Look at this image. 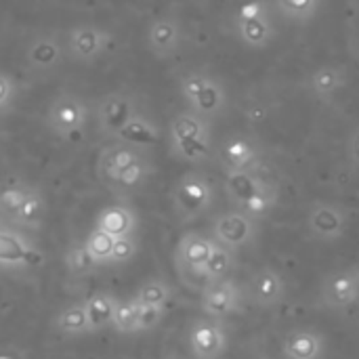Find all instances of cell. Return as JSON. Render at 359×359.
<instances>
[{"mask_svg": "<svg viewBox=\"0 0 359 359\" xmlns=\"http://www.w3.org/2000/svg\"><path fill=\"white\" fill-rule=\"evenodd\" d=\"M212 244H215L212 238L198 231H189L179 240L175 248V267L187 286L202 290L208 284L206 263L210 259Z\"/></svg>", "mask_w": 359, "mask_h": 359, "instance_id": "5b68a950", "label": "cell"}, {"mask_svg": "<svg viewBox=\"0 0 359 359\" xmlns=\"http://www.w3.org/2000/svg\"><path fill=\"white\" fill-rule=\"evenodd\" d=\"M139 250V240L137 236H122L116 238L114 242V255H111V265H124L135 259Z\"/></svg>", "mask_w": 359, "mask_h": 359, "instance_id": "d590c367", "label": "cell"}, {"mask_svg": "<svg viewBox=\"0 0 359 359\" xmlns=\"http://www.w3.org/2000/svg\"><path fill=\"white\" fill-rule=\"evenodd\" d=\"M2 359H11V358H2Z\"/></svg>", "mask_w": 359, "mask_h": 359, "instance_id": "ab89813d", "label": "cell"}, {"mask_svg": "<svg viewBox=\"0 0 359 359\" xmlns=\"http://www.w3.org/2000/svg\"><path fill=\"white\" fill-rule=\"evenodd\" d=\"M320 2L322 0H276V6L284 19L292 23H309L318 13Z\"/></svg>", "mask_w": 359, "mask_h": 359, "instance_id": "f546056e", "label": "cell"}, {"mask_svg": "<svg viewBox=\"0 0 359 359\" xmlns=\"http://www.w3.org/2000/svg\"><path fill=\"white\" fill-rule=\"evenodd\" d=\"M116 303H118V299L111 297L109 292H103V290L93 292L84 301V307H86V313H88L90 332H101L105 328H111Z\"/></svg>", "mask_w": 359, "mask_h": 359, "instance_id": "cb8c5ba5", "label": "cell"}, {"mask_svg": "<svg viewBox=\"0 0 359 359\" xmlns=\"http://www.w3.org/2000/svg\"><path fill=\"white\" fill-rule=\"evenodd\" d=\"M166 307H151V305H139V332H149L160 326L164 320Z\"/></svg>", "mask_w": 359, "mask_h": 359, "instance_id": "8d00e7d4", "label": "cell"}, {"mask_svg": "<svg viewBox=\"0 0 359 359\" xmlns=\"http://www.w3.org/2000/svg\"><path fill=\"white\" fill-rule=\"evenodd\" d=\"M347 151H349V160H351V164L359 166V126L353 130V133H351V137H349Z\"/></svg>", "mask_w": 359, "mask_h": 359, "instance_id": "f35d334b", "label": "cell"}, {"mask_svg": "<svg viewBox=\"0 0 359 359\" xmlns=\"http://www.w3.org/2000/svg\"><path fill=\"white\" fill-rule=\"evenodd\" d=\"M215 202V187L202 172H185L172 189V210L181 223L206 215Z\"/></svg>", "mask_w": 359, "mask_h": 359, "instance_id": "277c9868", "label": "cell"}, {"mask_svg": "<svg viewBox=\"0 0 359 359\" xmlns=\"http://www.w3.org/2000/svg\"><path fill=\"white\" fill-rule=\"evenodd\" d=\"M183 40L181 23L175 17H156L147 27V46L158 59L172 57Z\"/></svg>", "mask_w": 359, "mask_h": 359, "instance_id": "e0dca14e", "label": "cell"}, {"mask_svg": "<svg viewBox=\"0 0 359 359\" xmlns=\"http://www.w3.org/2000/svg\"><path fill=\"white\" fill-rule=\"evenodd\" d=\"M236 29L240 40L250 48H263L276 36V27L269 17L267 4L261 0H248L238 8Z\"/></svg>", "mask_w": 359, "mask_h": 359, "instance_id": "52a82bcc", "label": "cell"}, {"mask_svg": "<svg viewBox=\"0 0 359 359\" xmlns=\"http://www.w3.org/2000/svg\"><path fill=\"white\" fill-rule=\"evenodd\" d=\"M349 215L341 204L334 202H316L307 215V229L316 240L337 242L347 233Z\"/></svg>", "mask_w": 359, "mask_h": 359, "instance_id": "7c38bea8", "label": "cell"}, {"mask_svg": "<svg viewBox=\"0 0 359 359\" xmlns=\"http://www.w3.org/2000/svg\"><path fill=\"white\" fill-rule=\"evenodd\" d=\"M219 162L225 172L229 170H257L259 168V149L246 137H229L219 147Z\"/></svg>", "mask_w": 359, "mask_h": 359, "instance_id": "d6986e66", "label": "cell"}, {"mask_svg": "<svg viewBox=\"0 0 359 359\" xmlns=\"http://www.w3.org/2000/svg\"><path fill=\"white\" fill-rule=\"evenodd\" d=\"M44 263L42 250L32 238H27L21 227L4 223L0 229V265L8 273H23L38 269Z\"/></svg>", "mask_w": 359, "mask_h": 359, "instance_id": "8992f818", "label": "cell"}, {"mask_svg": "<svg viewBox=\"0 0 359 359\" xmlns=\"http://www.w3.org/2000/svg\"><path fill=\"white\" fill-rule=\"evenodd\" d=\"M347 82V74L339 65H322L309 78V88L318 99H332Z\"/></svg>", "mask_w": 359, "mask_h": 359, "instance_id": "d4e9b609", "label": "cell"}, {"mask_svg": "<svg viewBox=\"0 0 359 359\" xmlns=\"http://www.w3.org/2000/svg\"><path fill=\"white\" fill-rule=\"evenodd\" d=\"M248 297L255 305L259 307H276L284 301L286 297V284L282 280V276L271 269V267H263L259 271H255L250 276L248 282Z\"/></svg>", "mask_w": 359, "mask_h": 359, "instance_id": "ac0fdd59", "label": "cell"}, {"mask_svg": "<svg viewBox=\"0 0 359 359\" xmlns=\"http://www.w3.org/2000/svg\"><path fill=\"white\" fill-rule=\"evenodd\" d=\"M55 330L65 337L90 334V324H88V313H86L84 301L63 307L55 318Z\"/></svg>", "mask_w": 359, "mask_h": 359, "instance_id": "484cf974", "label": "cell"}, {"mask_svg": "<svg viewBox=\"0 0 359 359\" xmlns=\"http://www.w3.org/2000/svg\"><path fill=\"white\" fill-rule=\"evenodd\" d=\"M359 301V271L341 269L326 278L322 288V303L328 309H345Z\"/></svg>", "mask_w": 359, "mask_h": 359, "instance_id": "2e32d148", "label": "cell"}, {"mask_svg": "<svg viewBox=\"0 0 359 359\" xmlns=\"http://www.w3.org/2000/svg\"><path fill=\"white\" fill-rule=\"evenodd\" d=\"M233 259H236V252L219 242L212 244V252H210V259L206 263V278L208 282H215V280H223L229 276V271L233 269Z\"/></svg>", "mask_w": 359, "mask_h": 359, "instance_id": "4dcf8cb0", "label": "cell"}, {"mask_svg": "<svg viewBox=\"0 0 359 359\" xmlns=\"http://www.w3.org/2000/svg\"><path fill=\"white\" fill-rule=\"evenodd\" d=\"M86 120H88V107L84 99L78 97L76 93H59L46 109L48 128L63 139L78 133L86 124Z\"/></svg>", "mask_w": 359, "mask_h": 359, "instance_id": "9c48e42d", "label": "cell"}, {"mask_svg": "<svg viewBox=\"0 0 359 359\" xmlns=\"http://www.w3.org/2000/svg\"><path fill=\"white\" fill-rule=\"evenodd\" d=\"M181 97L187 109L196 111L206 120L219 118L227 107V93L221 80L204 72H191L179 80Z\"/></svg>", "mask_w": 359, "mask_h": 359, "instance_id": "3957f363", "label": "cell"}, {"mask_svg": "<svg viewBox=\"0 0 359 359\" xmlns=\"http://www.w3.org/2000/svg\"><path fill=\"white\" fill-rule=\"evenodd\" d=\"M135 299L139 305L166 307L172 299V288L164 280H147L137 288Z\"/></svg>", "mask_w": 359, "mask_h": 359, "instance_id": "f1b7e54d", "label": "cell"}, {"mask_svg": "<svg viewBox=\"0 0 359 359\" xmlns=\"http://www.w3.org/2000/svg\"><path fill=\"white\" fill-rule=\"evenodd\" d=\"M145 160L143 154L139 151L137 145H128V143H114V145H107L101 149L99 154V160H97V172H99V179L111 189V185L116 183V179L120 177L122 170H126L128 166L137 164Z\"/></svg>", "mask_w": 359, "mask_h": 359, "instance_id": "9a60e30c", "label": "cell"}, {"mask_svg": "<svg viewBox=\"0 0 359 359\" xmlns=\"http://www.w3.org/2000/svg\"><path fill=\"white\" fill-rule=\"evenodd\" d=\"M111 42V36L107 29L90 25V23H82V25H74L67 32V53L72 59L76 61H93L97 59L101 53L107 50Z\"/></svg>", "mask_w": 359, "mask_h": 359, "instance_id": "5bb4252c", "label": "cell"}, {"mask_svg": "<svg viewBox=\"0 0 359 359\" xmlns=\"http://www.w3.org/2000/svg\"><path fill=\"white\" fill-rule=\"evenodd\" d=\"M17 97V84L8 74H0V109L6 111Z\"/></svg>", "mask_w": 359, "mask_h": 359, "instance_id": "74e56055", "label": "cell"}, {"mask_svg": "<svg viewBox=\"0 0 359 359\" xmlns=\"http://www.w3.org/2000/svg\"><path fill=\"white\" fill-rule=\"evenodd\" d=\"M61 55H63V48H61L57 36L40 34L27 44L25 61L32 69L46 72V69H53L61 61Z\"/></svg>", "mask_w": 359, "mask_h": 359, "instance_id": "7402d4cb", "label": "cell"}, {"mask_svg": "<svg viewBox=\"0 0 359 359\" xmlns=\"http://www.w3.org/2000/svg\"><path fill=\"white\" fill-rule=\"evenodd\" d=\"M212 240L231 248L233 252L244 248V246H250L257 236H259V227H257V221L252 217H248L246 212L238 210V208H231L227 212H221L219 217L212 219Z\"/></svg>", "mask_w": 359, "mask_h": 359, "instance_id": "ba28073f", "label": "cell"}, {"mask_svg": "<svg viewBox=\"0 0 359 359\" xmlns=\"http://www.w3.org/2000/svg\"><path fill=\"white\" fill-rule=\"evenodd\" d=\"M168 141L175 158L189 164L204 162L212 156L210 120L198 116L191 109H183L170 120Z\"/></svg>", "mask_w": 359, "mask_h": 359, "instance_id": "7a4b0ae2", "label": "cell"}, {"mask_svg": "<svg viewBox=\"0 0 359 359\" xmlns=\"http://www.w3.org/2000/svg\"><path fill=\"white\" fill-rule=\"evenodd\" d=\"M149 172H151V168H149L147 160H141V162H137V164H133V166H128L126 170L120 172L116 183L111 185V191H116V194H133L147 181Z\"/></svg>", "mask_w": 359, "mask_h": 359, "instance_id": "1f68e13d", "label": "cell"}, {"mask_svg": "<svg viewBox=\"0 0 359 359\" xmlns=\"http://www.w3.org/2000/svg\"><path fill=\"white\" fill-rule=\"evenodd\" d=\"M326 341L313 330H292L282 341V353L286 359H322Z\"/></svg>", "mask_w": 359, "mask_h": 359, "instance_id": "44dd1931", "label": "cell"}, {"mask_svg": "<svg viewBox=\"0 0 359 359\" xmlns=\"http://www.w3.org/2000/svg\"><path fill=\"white\" fill-rule=\"evenodd\" d=\"M137 114V101L128 93H107L97 101L95 118L103 137H116Z\"/></svg>", "mask_w": 359, "mask_h": 359, "instance_id": "8fae6325", "label": "cell"}, {"mask_svg": "<svg viewBox=\"0 0 359 359\" xmlns=\"http://www.w3.org/2000/svg\"><path fill=\"white\" fill-rule=\"evenodd\" d=\"M118 141L128 143V145H137V147H145V145H154L162 139V133L158 128L156 122H151L149 118H145L143 114H135L124 128L116 135Z\"/></svg>", "mask_w": 359, "mask_h": 359, "instance_id": "603a6c76", "label": "cell"}, {"mask_svg": "<svg viewBox=\"0 0 359 359\" xmlns=\"http://www.w3.org/2000/svg\"><path fill=\"white\" fill-rule=\"evenodd\" d=\"M225 175V194L233 208L255 221L271 215L278 204V187L273 183L259 177L257 170H229Z\"/></svg>", "mask_w": 359, "mask_h": 359, "instance_id": "6da1fadb", "label": "cell"}, {"mask_svg": "<svg viewBox=\"0 0 359 359\" xmlns=\"http://www.w3.org/2000/svg\"><path fill=\"white\" fill-rule=\"evenodd\" d=\"M114 242H116V238L109 236L107 231L99 229V227H95V229L86 236V240H84V244H86L90 257L99 263V267H101V265H111Z\"/></svg>", "mask_w": 359, "mask_h": 359, "instance_id": "d6a6232c", "label": "cell"}, {"mask_svg": "<svg viewBox=\"0 0 359 359\" xmlns=\"http://www.w3.org/2000/svg\"><path fill=\"white\" fill-rule=\"evenodd\" d=\"M65 267L72 276H88L90 271H95L99 267V263L90 257L86 244H72L63 257Z\"/></svg>", "mask_w": 359, "mask_h": 359, "instance_id": "836d02e7", "label": "cell"}, {"mask_svg": "<svg viewBox=\"0 0 359 359\" xmlns=\"http://www.w3.org/2000/svg\"><path fill=\"white\" fill-rule=\"evenodd\" d=\"M111 328L120 334H139V303L135 297L118 299Z\"/></svg>", "mask_w": 359, "mask_h": 359, "instance_id": "83f0119b", "label": "cell"}, {"mask_svg": "<svg viewBox=\"0 0 359 359\" xmlns=\"http://www.w3.org/2000/svg\"><path fill=\"white\" fill-rule=\"evenodd\" d=\"M240 301H242L240 286H238L233 280L223 278V280L208 282V284L202 288L200 305H202V311H204L208 318L225 320V318L233 316V313L240 309Z\"/></svg>", "mask_w": 359, "mask_h": 359, "instance_id": "4fadbf2b", "label": "cell"}, {"mask_svg": "<svg viewBox=\"0 0 359 359\" xmlns=\"http://www.w3.org/2000/svg\"><path fill=\"white\" fill-rule=\"evenodd\" d=\"M189 351L196 359H219L227 351V332L223 328V320L215 318H198L191 322L189 332Z\"/></svg>", "mask_w": 359, "mask_h": 359, "instance_id": "30bf717a", "label": "cell"}, {"mask_svg": "<svg viewBox=\"0 0 359 359\" xmlns=\"http://www.w3.org/2000/svg\"><path fill=\"white\" fill-rule=\"evenodd\" d=\"M32 191L29 185H6L4 191H2V198H0V210H2V217L6 221H11L15 217V212L19 210V206L23 204V200L27 198V194Z\"/></svg>", "mask_w": 359, "mask_h": 359, "instance_id": "e575fe53", "label": "cell"}, {"mask_svg": "<svg viewBox=\"0 0 359 359\" xmlns=\"http://www.w3.org/2000/svg\"><path fill=\"white\" fill-rule=\"evenodd\" d=\"M42 219H44V198L36 187H32L27 198L23 200V204L11 219V225L34 231V229H40Z\"/></svg>", "mask_w": 359, "mask_h": 359, "instance_id": "4316f807", "label": "cell"}, {"mask_svg": "<svg viewBox=\"0 0 359 359\" xmlns=\"http://www.w3.org/2000/svg\"><path fill=\"white\" fill-rule=\"evenodd\" d=\"M137 212L126 206V204H111L105 206L95 221V227L107 231L114 238H122V236H135L137 233Z\"/></svg>", "mask_w": 359, "mask_h": 359, "instance_id": "ffe728a7", "label": "cell"}]
</instances>
